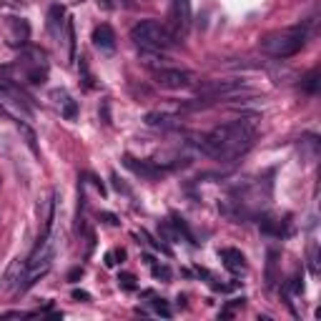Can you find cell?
Masks as SVG:
<instances>
[{
  "label": "cell",
  "instance_id": "cell-1",
  "mask_svg": "<svg viewBox=\"0 0 321 321\" xmlns=\"http://www.w3.org/2000/svg\"><path fill=\"white\" fill-rule=\"evenodd\" d=\"M256 133H259V116H244L239 121L216 126L211 133L196 138V146L206 156H211L221 163H234L236 158H241L244 153L251 151Z\"/></svg>",
  "mask_w": 321,
  "mask_h": 321
},
{
  "label": "cell",
  "instance_id": "cell-2",
  "mask_svg": "<svg viewBox=\"0 0 321 321\" xmlns=\"http://www.w3.org/2000/svg\"><path fill=\"white\" fill-rule=\"evenodd\" d=\"M304 43H306V28L291 25V28H281V30L264 35L259 48H261V53H266L271 58H291L304 48Z\"/></svg>",
  "mask_w": 321,
  "mask_h": 321
},
{
  "label": "cell",
  "instance_id": "cell-3",
  "mask_svg": "<svg viewBox=\"0 0 321 321\" xmlns=\"http://www.w3.org/2000/svg\"><path fill=\"white\" fill-rule=\"evenodd\" d=\"M131 40L146 50H166V48H173L178 38L158 20H141L131 28Z\"/></svg>",
  "mask_w": 321,
  "mask_h": 321
},
{
  "label": "cell",
  "instance_id": "cell-4",
  "mask_svg": "<svg viewBox=\"0 0 321 321\" xmlns=\"http://www.w3.org/2000/svg\"><path fill=\"white\" fill-rule=\"evenodd\" d=\"M156 83L166 90H183V88H191L196 85V75L191 70H183V68H161L156 70Z\"/></svg>",
  "mask_w": 321,
  "mask_h": 321
},
{
  "label": "cell",
  "instance_id": "cell-5",
  "mask_svg": "<svg viewBox=\"0 0 321 321\" xmlns=\"http://www.w3.org/2000/svg\"><path fill=\"white\" fill-rule=\"evenodd\" d=\"M191 28V0H171L168 8V30L176 38H183Z\"/></svg>",
  "mask_w": 321,
  "mask_h": 321
},
{
  "label": "cell",
  "instance_id": "cell-6",
  "mask_svg": "<svg viewBox=\"0 0 321 321\" xmlns=\"http://www.w3.org/2000/svg\"><path fill=\"white\" fill-rule=\"evenodd\" d=\"M25 271H28V261H20V259H15L10 266H8V271H5V276H3V281H0V289L3 291H10V289H20V284H23V279H25Z\"/></svg>",
  "mask_w": 321,
  "mask_h": 321
},
{
  "label": "cell",
  "instance_id": "cell-7",
  "mask_svg": "<svg viewBox=\"0 0 321 321\" xmlns=\"http://www.w3.org/2000/svg\"><path fill=\"white\" fill-rule=\"evenodd\" d=\"M123 163H126V168L128 171H133L136 176H141V178H158L161 173H163V168H158V166H153L151 161H141V158H133V156H123Z\"/></svg>",
  "mask_w": 321,
  "mask_h": 321
},
{
  "label": "cell",
  "instance_id": "cell-8",
  "mask_svg": "<svg viewBox=\"0 0 321 321\" xmlns=\"http://www.w3.org/2000/svg\"><path fill=\"white\" fill-rule=\"evenodd\" d=\"M90 40H93V45L98 48V50H113L116 48V33H113V28L111 25H95L93 28V35H90Z\"/></svg>",
  "mask_w": 321,
  "mask_h": 321
},
{
  "label": "cell",
  "instance_id": "cell-9",
  "mask_svg": "<svg viewBox=\"0 0 321 321\" xmlns=\"http://www.w3.org/2000/svg\"><path fill=\"white\" fill-rule=\"evenodd\" d=\"M221 259H224V264H226L229 271H234V274L246 271V256L239 249H224L221 251Z\"/></svg>",
  "mask_w": 321,
  "mask_h": 321
},
{
  "label": "cell",
  "instance_id": "cell-10",
  "mask_svg": "<svg viewBox=\"0 0 321 321\" xmlns=\"http://www.w3.org/2000/svg\"><path fill=\"white\" fill-rule=\"evenodd\" d=\"M279 259H281V254L276 249L266 251V289H274L279 281Z\"/></svg>",
  "mask_w": 321,
  "mask_h": 321
},
{
  "label": "cell",
  "instance_id": "cell-11",
  "mask_svg": "<svg viewBox=\"0 0 321 321\" xmlns=\"http://www.w3.org/2000/svg\"><path fill=\"white\" fill-rule=\"evenodd\" d=\"M141 63L148 65V68H153V70H161V68H168L171 65L168 58L161 50H146V48H141Z\"/></svg>",
  "mask_w": 321,
  "mask_h": 321
},
{
  "label": "cell",
  "instance_id": "cell-12",
  "mask_svg": "<svg viewBox=\"0 0 321 321\" xmlns=\"http://www.w3.org/2000/svg\"><path fill=\"white\" fill-rule=\"evenodd\" d=\"M63 15H65V10L60 5H53L50 8V13H48V30L53 35H58V28L63 25Z\"/></svg>",
  "mask_w": 321,
  "mask_h": 321
},
{
  "label": "cell",
  "instance_id": "cell-13",
  "mask_svg": "<svg viewBox=\"0 0 321 321\" xmlns=\"http://www.w3.org/2000/svg\"><path fill=\"white\" fill-rule=\"evenodd\" d=\"M171 121H173V116L171 113H161V111H151L146 116V123L153 126V128H166V126H171Z\"/></svg>",
  "mask_w": 321,
  "mask_h": 321
},
{
  "label": "cell",
  "instance_id": "cell-14",
  "mask_svg": "<svg viewBox=\"0 0 321 321\" xmlns=\"http://www.w3.org/2000/svg\"><path fill=\"white\" fill-rule=\"evenodd\" d=\"M171 224H173V229L178 231V236L183 234V239H186L188 244H196V239H193V234H191V229H188V224H186V221H183V219H181L178 213H173V216H171Z\"/></svg>",
  "mask_w": 321,
  "mask_h": 321
},
{
  "label": "cell",
  "instance_id": "cell-15",
  "mask_svg": "<svg viewBox=\"0 0 321 321\" xmlns=\"http://www.w3.org/2000/svg\"><path fill=\"white\" fill-rule=\"evenodd\" d=\"M261 231L274 234V236H284V234H286V226H284L281 221H276V219H264V221H261Z\"/></svg>",
  "mask_w": 321,
  "mask_h": 321
},
{
  "label": "cell",
  "instance_id": "cell-16",
  "mask_svg": "<svg viewBox=\"0 0 321 321\" xmlns=\"http://www.w3.org/2000/svg\"><path fill=\"white\" fill-rule=\"evenodd\" d=\"M301 88H304L306 93H311V95H314V93L319 90V70H311V73L301 80Z\"/></svg>",
  "mask_w": 321,
  "mask_h": 321
},
{
  "label": "cell",
  "instance_id": "cell-17",
  "mask_svg": "<svg viewBox=\"0 0 321 321\" xmlns=\"http://www.w3.org/2000/svg\"><path fill=\"white\" fill-rule=\"evenodd\" d=\"M301 148H306V158H316V153H319V141H316L314 136H306V138H301Z\"/></svg>",
  "mask_w": 321,
  "mask_h": 321
},
{
  "label": "cell",
  "instance_id": "cell-18",
  "mask_svg": "<svg viewBox=\"0 0 321 321\" xmlns=\"http://www.w3.org/2000/svg\"><path fill=\"white\" fill-rule=\"evenodd\" d=\"M158 231H161V236H163L166 241H171V244H173V241L178 239V231L173 229V224H171V221H161Z\"/></svg>",
  "mask_w": 321,
  "mask_h": 321
},
{
  "label": "cell",
  "instance_id": "cell-19",
  "mask_svg": "<svg viewBox=\"0 0 321 321\" xmlns=\"http://www.w3.org/2000/svg\"><path fill=\"white\" fill-rule=\"evenodd\" d=\"M63 118H65V121H75V118H78V103H75V100L68 98V100L63 103Z\"/></svg>",
  "mask_w": 321,
  "mask_h": 321
},
{
  "label": "cell",
  "instance_id": "cell-20",
  "mask_svg": "<svg viewBox=\"0 0 321 321\" xmlns=\"http://www.w3.org/2000/svg\"><path fill=\"white\" fill-rule=\"evenodd\" d=\"M123 259H126V251H123V249H113V251L105 254V266L113 269V266H116L118 261H123Z\"/></svg>",
  "mask_w": 321,
  "mask_h": 321
},
{
  "label": "cell",
  "instance_id": "cell-21",
  "mask_svg": "<svg viewBox=\"0 0 321 321\" xmlns=\"http://www.w3.org/2000/svg\"><path fill=\"white\" fill-rule=\"evenodd\" d=\"M65 33H68V55L75 58V28H73L70 20L65 23Z\"/></svg>",
  "mask_w": 321,
  "mask_h": 321
},
{
  "label": "cell",
  "instance_id": "cell-22",
  "mask_svg": "<svg viewBox=\"0 0 321 321\" xmlns=\"http://www.w3.org/2000/svg\"><path fill=\"white\" fill-rule=\"evenodd\" d=\"M118 284L126 291H136V276L133 274H118Z\"/></svg>",
  "mask_w": 321,
  "mask_h": 321
},
{
  "label": "cell",
  "instance_id": "cell-23",
  "mask_svg": "<svg viewBox=\"0 0 321 321\" xmlns=\"http://www.w3.org/2000/svg\"><path fill=\"white\" fill-rule=\"evenodd\" d=\"M148 266L153 269V276H156V279H171V271H168V266H158L156 261H153V264H148Z\"/></svg>",
  "mask_w": 321,
  "mask_h": 321
},
{
  "label": "cell",
  "instance_id": "cell-24",
  "mask_svg": "<svg viewBox=\"0 0 321 321\" xmlns=\"http://www.w3.org/2000/svg\"><path fill=\"white\" fill-rule=\"evenodd\" d=\"M153 309H156V311H158L161 316H166V319L171 316V309H168V306H166V304H163L161 299H156V301H153Z\"/></svg>",
  "mask_w": 321,
  "mask_h": 321
},
{
  "label": "cell",
  "instance_id": "cell-25",
  "mask_svg": "<svg viewBox=\"0 0 321 321\" xmlns=\"http://www.w3.org/2000/svg\"><path fill=\"white\" fill-rule=\"evenodd\" d=\"M75 301H90V294L88 291H80V289H73V294H70Z\"/></svg>",
  "mask_w": 321,
  "mask_h": 321
},
{
  "label": "cell",
  "instance_id": "cell-26",
  "mask_svg": "<svg viewBox=\"0 0 321 321\" xmlns=\"http://www.w3.org/2000/svg\"><path fill=\"white\" fill-rule=\"evenodd\" d=\"M80 276H83V269H80V266H78V269H70V271H68V281H78Z\"/></svg>",
  "mask_w": 321,
  "mask_h": 321
},
{
  "label": "cell",
  "instance_id": "cell-27",
  "mask_svg": "<svg viewBox=\"0 0 321 321\" xmlns=\"http://www.w3.org/2000/svg\"><path fill=\"white\" fill-rule=\"evenodd\" d=\"M100 219H103L105 224H111V226H118V219H116L113 213H108V211H105V213H100Z\"/></svg>",
  "mask_w": 321,
  "mask_h": 321
},
{
  "label": "cell",
  "instance_id": "cell-28",
  "mask_svg": "<svg viewBox=\"0 0 321 321\" xmlns=\"http://www.w3.org/2000/svg\"><path fill=\"white\" fill-rule=\"evenodd\" d=\"M100 113H103V123H111V116H108V103H103Z\"/></svg>",
  "mask_w": 321,
  "mask_h": 321
},
{
  "label": "cell",
  "instance_id": "cell-29",
  "mask_svg": "<svg viewBox=\"0 0 321 321\" xmlns=\"http://www.w3.org/2000/svg\"><path fill=\"white\" fill-rule=\"evenodd\" d=\"M98 5H100L103 10H108V8H113V5H116V0H98Z\"/></svg>",
  "mask_w": 321,
  "mask_h": 321
}]
</instances>
